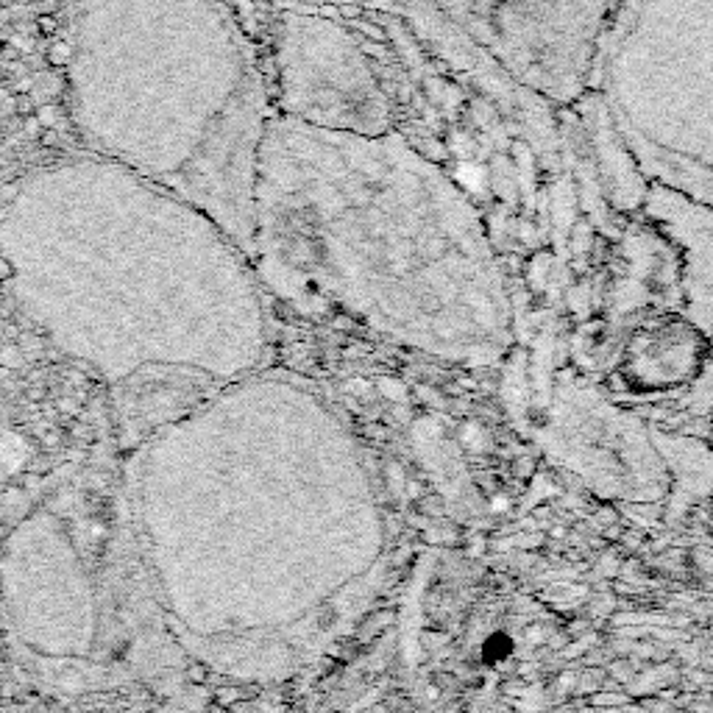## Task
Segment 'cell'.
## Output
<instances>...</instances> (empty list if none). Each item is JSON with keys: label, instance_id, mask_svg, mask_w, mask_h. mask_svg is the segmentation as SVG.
<instances>
[{"label": "cell", "instance_id": "9c48e42d", "mask_svg": "<svg viewBox=\"0 0 713 713\" xmlns=\"http://www.w3.org/2000/svg\"><path fill=\"white\" fill-rule=\"evenodd\" d=\"M0 3H17V0H0Z\"/></svg>", "mask_w": 713, "mask_h": 713}, {"label": "cell", "instance_id": "5b68a950", "mask_svg": "<svg viewBox=\"0 0 713 713\" xmlns=\"http://www.w3.org/2000/svg\"><path fill=\"white\" fill-rule=\"evenodd\" d=\"M34 26H37V34L45 39H53L56 37V31H59V17L53 12H39L37 20H34Z\"/></svg>", "mask_w": 713, "mask_h": 713}, {"label": "cell", "instance_id": "ba28073f", "mask_svg": "<svg viewBox=\"0 0 713 713\" xmlns=\"http://www.w3.org/2000/svg\"><path fill=\"white\" fill-rule=\"evenodd\" d=\"M28 3H34L39 12H51V9H56L59 0H28Z\"/></svg>", "mask_w": 713, "mask_h": 713}, {"label": "cell", "instance_id": "52a82bcc", "mask_svg": "<svg viewBox=\"0 0 713 713\" xmlns=\"http://www.w3.org/2000/svg\"><path fill=\"white\" fill-rule=\"evenodd\" d=\"M37 123L42 129H56V120H59V109L56 106H42L39 112H34Z\"/></svg>", "mask_w": 713, "mask_h": 713}, {"label": "cell", "instance_id": "6da1fadb", "mask_svg": "<svg viewBox=\"0 0 713 713\" xmlns=\"http://www.w3.org/2000/svg\"><path fill=\"white\" fill-rule=\"evenodd\" d=\"M343 299L491 285L474 204L399 131L351 134L271 112L254 168V251Z\"/></svg>", "mask_w": 713, "mask_h": 713}, {"label": "cell", "instance_id": "7a4b0ae2", "mask_svg": "<svg viewBox=\"0 0 713 713\" xmlns=\"http://www.w3.org/2000/svg\"><path fill=\"white\" fill-rule=\"evenodd\" d=\"M454 23L468 0H435ZM613 0H491L471 34L527 90L560 104L588 90Z\"/></svg>", "mask_w": 713, "mask_h": 713}, {"label": "cell", "instance_id": "8992f818", "mask_svg": "<svg viewBox=\"0 0 713 713\" xmlns=\"http://www.w3.org/2000/svg\"><path fill=\"white\" fill-rule=\"evenodd\" d=\"M12 109L17 112L20 117H31L37 109H34V98L28 95V92H20V95H14V104Z\"/></svg>", "mask_w": 713, "mask_h": 713}, {"label": "cell", "instance_id": "277c9868", "mask_svg": "<svg viewBox=\"0 0 713 713\" xmlns=\"http://www.w3.org/2000/svg\"><path fill=\"white\" fill-rule=\"evenodd\" d=\"M73 59H76V51H73V45L67 39H53L51 45H48V51H45V62L51 67L73 65Z\"/></svg>", "mask_w": 713, "mask_h": 713}, {"label": "cell", "instance_id": "3957f363", "mask_svg": "<svg viewBox=\"0 0 713 713\" xmlns=\"http://www.w3.org/2000/svg\"><path fill=\"white\" fill-rule=\"evenodd\" d=\"M276 23L279 115L351 134L393 129L382 84L346 28L293 12H282Z\"/></svg>", "mask_w": 713, "mask_h": 713}]
</instances>
